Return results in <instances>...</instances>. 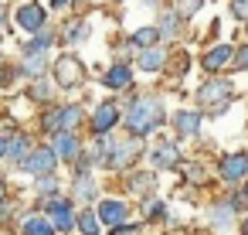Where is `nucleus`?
Here are the masks:
<instances>
[{
    "instance_id": "obj_2",
    "label": "nucleus",
    "mask_w": 248,
    "mask_h": 235,
    "mask_svg": "<svg viewBox=\"0 0 248 235\" xmlns=\"http://www.w3.org/2000/svg\"><path fill=\"white\" fill-rule=\"evenodd\" d=\"M78 119H82L78 106H55V109L45 113V130L48 133H75Z\"/></svg>"
},
{
    "instance_id": "obj_23",
    "label": "nucleus",
    "mask_w": 248,
    "mask_h": 235,
    "mask_svg": "<svg viewBox=\"0 0 248 235\" xmlns=\"http://www.w3.org/2000/svg\"><path fill=\"white\" fill-rule=\"evenodd\" d=\"M231 218H234V201H228V204H217V208H214V215H211V221H214L217 228L231 225Z\"/></svg>"
},
{
    "instance_id": "obj_4",
    "label": "nucleus",
    "mask_w": 248,
    "mask_h": 235,
    "mask_svg": "<svg viewBox=\"0 0 248 235\" xmlns=\"http://www.w3.org/2000/svg\"><path fill=\"white\" fill-rule=\"evenodd\" d=\"M45 21H48V14H45L41 4H21V7L14 11V24H17L21 31H28V34L45 31Z\"/></svg>"
},
{
    "instance_id": "obj_28",
    "label": "nucleus",
    "mask_w": 248,
    "mask_h": 235,
    "mask_svg": "<svg viewBox=\"0 0 248 235\" xmlns=\"http://www.w3.org/2000/svg\"><path fill=\"white\" fill-rule=\"evenodd\" d=\"M231 11L238 21H248V0H231Z\"/></svg>"
},
{
    "instance_id": "obj_13",
    "label": "nucleus",
    "mask_w": 248,
    "mask_h": 235,
    "mask_svg": "<svg viewBox=\"0 0 248 235\" xmlns=\"http://www.w3.org/2000/svg\"><path fill=\"white\" fill-rule=\"evenodd\" d=\"M116 123H119V109H116L112 102H102V106L95 109V116H92V126H95V133H109Z\"/></svg>"
},
{
    "instance_id": "obj_22",
    "label": "nucleus",
    "mask_w": 248,
    "mask_h": 235,
    "mask_svg": "<svg viewBox=\"0 0 248 235\" xmlns=\"http://www.w3.org/2000/svg\"><path fill=\"white\" fill-rule=\"evenodd\" d=\"M163 34H160V28H140L136 34H133V45H140V48H150V45H156Z\"/></svg>"
},
{
    "instance_id": "obj_15",
    "label": "nucleus",
    "mask_w": 248,
    "mask_h": 235,
    "mask_svg": "<svg viewBox=\"0 0 248 235\" xmlns=\"http://www.w3.org/2000/svg\"><path fill=\"white\" fill-rule=\"evenodd\" d=\"M129 82H133L129 65H112V68L102 75V85H106V89H129Z\"/></svg>"
},
{
    "instance_id": "obj_12",
    "label": "nucleus",
    "mask_w": 248,
    "mask_h": 235,
    "mask_svg": "<svg viewBox=\"0 0 248 235\" xmlns=\"http://www.w3.org/2000/svg\"><path fill=\"white\" fill-rule=\"evenodd\" d=\"M201 62H204L207 72H217V68H224L228 62H234V48H231V45H214Z\"/></svg>"
},
{
    "instance_id": "obj_38",
    "label": "nucleus",
    "mask_w": 248,
    "mask_h": 235,
    "mask_svg": "<svg viewBox=\"0 0 248 235\" xmlns=\"http://www.w3.org/2000/svg\"><path fill=\"white\" fill-rule=\"evenodd\" d=\"M0 4H4V0H0Z\"/></svg>"
},
{
    "instance_id": "obj_25",
    "label": "nucleus",
    "mask_w": 248,
    "mask_h": 235,
    "mask_svg": "<svg viewBox=\"0 0 248 235\" xmlns=\"http://www.w3.org/2000/svg\"><path fill=\"white\" fill-rule=\"evenodd\" d=\"M153 181H156L153 174H133V177H129V191H133V194H146V191L153 187Z\"/></svg>"
},
{
    "instance_id": "obj_3",
    "label": "nucleus",
    "mask_w": 248,
    "mask_h": 235,
    "mask_svg": "<svg viewBox=\"0 0 248 235\" xmlns=\"http://www.w3.org/2000/svg\"><path fill=\"white\" fill-rule=\"evenodd\" d=\"M48 218L55 221V228L58 232H72V228H78V215H75V208L65 201V198H55V194H48Z\"/></svg>"
},
{
    "instance_id": "obj_24",
    "label": "nucleus",
    "mask_w": 248,
    "mask_h": 235,
    "mask_svg": "<svg viewBox=\"0 0 248 235\" xmlns=\"http://www.w3.org/2000/svg\"><path fill=\"white\" fill-rule=\"evenodd\" d=\"M177 28H180V11H170V14L160 17V34H163V38L177 34Z\"/></svg>"
},
{
    "instance_id": "obj_35",
    "label": "nucleus",
    "mask_w": 248,
    "mask_h": 235,
    "mask_svg": "<svg viewBox=\"0 0 248 235\" xmlns=\"http://www.w3.org/2000/svg\"><path fill=\"white\" fill-rule=\"evenodd\" d=\"M0 160H7V140L0 136Z\"/></svg>"
},
{
    "instance_id": "obj_30",
    "label": "nucleus",
    "mask_w": 248,
    "mask_h": 235,
    "mask_svg": "<svg viewBox=\"0 0 248 235\" xmlns=\"http://www.w3.org/2000/svg\"><path fill=\"white\" fill-rule=\"evenodd\" d=\"M234 68H248V45H241L234 51Z\"/></svg>"
},
{
    "instance_id": "obj_34",
    "label": "nucleus",
    "mask_w": 248,
    "mask_h": 235,
    "mask_svg": "<svg viewBox=\"0 0 248 235\" xmlns=\"http://www.w3.org/2000/svg\"><path fill=\"white\" fill-rule=\"evenodd\" d=\"M234 208H248V187H241V194L234 198Z\"/></svg>"
},
{
    "instance_id": "obj_10",
    "label": "nucleus",
    "mask_w": 248,
    "mask_h": 235,
    "mask_svg": "<svg viewBox=\"0 0 248 235\" xmlns=\"http://www.w3.org/2000/svg\"><path fill=\"white\" fill-rule=\"evenodd\" d=\"M51 147L62 160H78L82 153V143L75 140V133H51Z\"/></svg>"
},
{
    "instance_id": "obj_33",
    "label": "nucleus",
    "mask_w": 248,
    "mask_h": 235,
    "mask_svg": "<svg viewBox=\"0 0 248 235\" xmlns=\"http://www.w3.org/2000/svg\"><path fill=\"white\" fill-rule=\"evenodd\" d=\"M133 232H136V225H126V221L123 225H112V235H133Z\"/></svg>"
},
{
    "instance_id": "obj_7",
    "label": "nucleus",
    "mask_w": 248,
    "mask_h": 235,
    "mask_svg": "<svg viewBox=\"0 0 248 235\" xmlns=\"http://www.w3.org/2000/svg\"><path fill=\"white\" fill-rule=\"evenodd\" d=\"M99 218H102V225H123L126 218H129V208H126V201H119V198H102L99 201Z\"/></svg>"
},
{
    "instance_id": "obj_14",
    "label": "nucleus",
    "mask_w": 248,
    "mask_h": 235,
    "mask_svg": "<svg viewBox=\"0 0 248 235\" xmlns=\"http://www.w3.org/2000/svg\"><path fill=\"white\" fill-rule=\"evenodd\" d=\"M177 157H180V153H177V147H173V143H160V147H153V150H150V164H153L156 170L173 167V164H177Z\"/></svg>"
},
{
    "instance_id": "obj_26",
    "label": "nucleus",
    "mask_w": 248,
    "mask_h": 235,
    "mask_svg": "<svg viewBox=\"0 0 248 235\" xmlns=\"http://www.w3.org/2000/svg\"><path fill=\"white\" fill-rule=\"evenodd\" d=\"M75 194H78L82 201H89V198H95V181H92L89 174H78V181H75Z\"/></svg>"
},
{
    "instance_id": "obj_9",
    "label": "nucleus",
    "mask_w": 248,
    "mask_h": 235,
    "mask_svg": "<svg viewBox=\"0 0 248 235\" xmlns=\"http://www.w3.org/2000/svg\"><path fill=\"white\" fill-rule=\"evenodd\" d=\"M197 99H201V102H207V106H211V102L224 106V102L231 99V85H228L224 79H211V82H204V85H201Z\"/></svg>"
},
{
    "instance_id": "obj_20",
    "label": "nucleus",
    "mask_w": 248,
    "mask_h": 235,
    "mask_svg": "<svg viewBox=\"0 0 248 235\" xmlns=\"http://www.w3.org/2000/svg\"><path fill=\"white\" fill-rule=\"evenodd\" d=\"M136 143H119V147H112V153H109V160H106V167H126L133 157H136Z\"/></svg>"
},
{
    "instance_id": "obj_16",
    "label": "nucleus",
    "mask_w": 248,
    "mask_h": 235,
    "mask_svg": "<svg viewBox=\"0 0 248 235\" xmlns=\"http://www.w3.org/2000/svg\"><path fill=\"white\" fill-rule=\"evenodd\" d=\"M173 126H177L180 136H194V133L201 130V113H194V109H180V113L173 116Z\"/></svg>"
},
{
    "instance_id": "obj_29",
    "label": "nucleus",
    "mask_w": 248,
    "mask_h": 235,
    "mask_svg": "<svg viewBox=\"0 0 248 235\" xmlns=\"http://www.w3.org/2000/svg\"><path fill=\"white\" fill-rule=\"evenodd\" d=\"M146 218H163V201H146Z\"/></svg>"
},
{
    "instance_id": "obj_37",
    "label": "nucleus",
    "mask_w": 248,
    "mask_h": 235,
    "mask_svg": "<svg viewBox=\"0 0 248 235\" xmlns=\"http://www.w3.org/2000/svg\"><path fill=\"white\" fill-rule=\"evenodd\" d=\"M245 235H248V218H245Z\"/></svg>"
},
{
    "instance_id": "obj_6",
    "label": "nucleus",
    "mask_w": 248,
    "mask_h": 235,
    "mask_svg": "<svg viewBox=\"0 0 248 235\" xmlns=\"http://www.w3.org/2000/svg\"><path fill=\"white\" fill-rule=\"evenodd\" d=\"M58 160H62V157H58V153H55V147L48 143V147L34 150V153H31V157H28V160H24L21 167H24V170H31L34 177H41V174H55Z\"/></svg>"
},
{
    "instance_id": "obj_39",
    "label": "nucleus",
    "mask_w": 248,
    "mask_h": 235,
    "mask_svg": "<svg viewBox=\"0 0 248 235\" xmlns=\"http://www.w3.org/2000/svg\"><path fill=\"white\" fill-rule=\"evenodd\" d=\"M245 24H248V21H245Z\"/></svg>"
},
{
    "instance_id": "obj_31",
    "label": "nucleus",
    "mask_w": 248,
    "mask_h": 235,
    "mask_svg": "<svg viewBox=\"0 0 248 235\" xmlns=\"http://www.w3.org/2000/svg\"><path fill=\"white\" fill-rule=\"evenodd\" d=\"M197 7H201V0H187V4H180V17H190Z\"/></svg>"
},
{
    "instance_id": "obj_17",
    "label": "nucleus",
    "mask_w": 248,
    "mask_h": 235,
    "mask_svg": "<svg viewBox=\"0 0 248 235\" xmlns=\"http://www.w3.org/2000/svg\"><path fill=\"white\" fill-rule=\"evenodd\" d=\"M58 228H55V221L48 218V215H31L24 225H21V235H55Z\"/></svg>"
},
{
    "instance_id": "obj_36",
    "label": "nucleus",
    "mask_w": 248,
    "mask_h": 235,
    "mask_svg": "<svg viewBox=\"0 0 248 235\" xmlns=\"http://www.w3.org/2000/svg\"><path fill=\"white\" fill-rule=\"evenodd\" d=\"M7 24V11H4V4H0V28Z\"/></svg>"
},
{
    "instance_id": "obj_18",
    "label": "nucleus",
    "mask_w": 248,
    "mask_h": 235,
    "mask_svg": "<svg viewBox=\"0 0 248 235\" xmlns=\"http://www.w3.org/2000/svg\"><path fill=\"white\" fill-rule=\"evenodd\" d=\"M163 62H167V51H163L160 45H150V48H143V55H140V68H143V72H160Z\"/></svg>"
},
{
    "instance_id": "obj_27",
    "label": "nucleus",
    "mask_w": 248,
    "mask_h": 235,
    "mask_svg": "<svg viewBox=\"0 0 248 235\" xmlns=\"http://www.w3.org/2000/svg\"><path fill=\"white\" fill-rule=\"evenodd\" d=\"M34 187H38V194H55V191H58V177H55V174H41Z\"/></svg>"
},
{
    "instance_id": "obj_11",
    "label": "nucleus",
    "mask_w": 248,
    "mask_h": 235,
    "mask_svg": "<svg viewBox=\"0 0 248 235\" xmlns=\"http://www.w3.org/2000/svg\"><path fill=\"white\" fill-rule=\"evenodd\" d=\"M45 68H48L45 51L24 48V55H21V72H24V75H31V79H41V75H45Z\"/></svg>"
},
{
    "instance_id": "obj_5",
    "label": "nucleus",
    "mask_w": 248,
    "mask_h": 235,
    "mask_svg": "<svg viewBox=\"0 0 248 235\" xmlns=\"http://www.w3.org/2000/svg\"><path fill=\"white\" fill-rule=\"evenodd\" d=\"M82 75H85V68H82V62H78L75 55H62V58L55 62V82H58L62 89H75V85L82 82Z\"/></svg>"
},
{
    "instance_id": "obj_32",
    "label": "nucleus",
    "mask_w": 248,
    "mask_h": 235,
    "mask_svg": "<svg viewBox=\"0 0 248 235\" xmlns=\"http://www.w3.org/2000/svg\"><path fill=\"white\" fill-rule=\"evenodd\" d=\"M34 96H38V99H48V96H51V85H48V82H38V85H34Z\"/></svg>"
},
{
    "instance_id": "obj_1",
    "label": "nucleus",
    "mask_w": 248,
    "mask_h": 235,
    "mask_svg": "<svg viewBox=\"0 0 248 235\" xmlns=\"http://www.w3.org/2000/svg\"><path fill=\"white\" fill-rule=\"evenodd\" d=\"M160 123H163V106H160L156 99H136V102L129 106V113H126V130H129L136 140L146 136V133H153Z\"/></svg>"
},
{
    "instance_id": "obj_21",
    "label": "nucleus",
    "mask_w": 248,
    "mask_h": 235,
    "mask_svg": "<svg viewBox=\"0 0 248 235\" xmlns=\"http://www.w3.org/2000/svg\"><path fill=\"white\" fill-rule=\"evenodd\" d=\"M99 228H102L99 211H78V232L82 235H99Z\"/></svg>"
},
{
    "instance_id": "obj_19",
    "label": "nucleus",
    "mask_w": 248,
    "mask_h": 235,
    "mask_svg": "<svg viewBox=\"0 0 248 235\" xmlns=\"http://www.w3.org/2000/svg\"><path fill=\"white\" fill-rule=\"evenodd\" d=\"M31 153H34V147H31V140H28V136H14V140H7V160L24 164Z\"/></svg>"
},
{
    "instance_id": "obj_8",
    "label": "nucleus",
    "mask_w": 248,
    "mask_h": 235,
    "mask_svg": "<svg viewBox=\"0 0 248 235\" xmlns=\"http://www.w3.org/2000/svg\"><path fill=\"white\" fill-rule=\"evenodd\" d=\"M221 177H224L228 184L245 181V177H248V157H245V153H228V157L221 160Z\"/></svg>"
}]
</instances>
